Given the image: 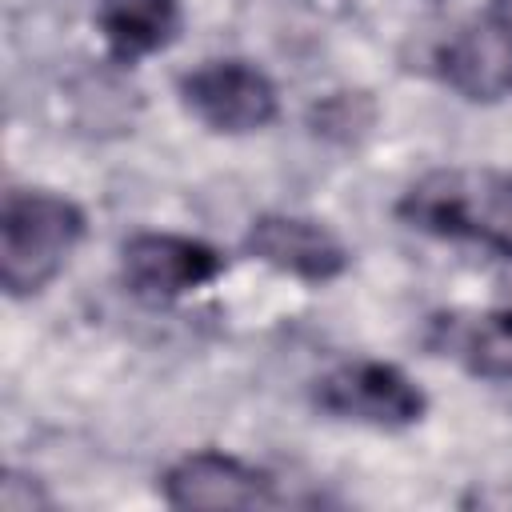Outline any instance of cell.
<instances>
[{
	"label": "cell",
	"instance_id": "obj_2",
	"mask_svg": "<svg viewBox=\"0 0 512 512\" xmlns=\"http://www.w3.org/2000/svg\"><path fill=\"white\" fill-rule=\"evenodd\" d=\"M84 240V212L44 188H12L0 212V280L8 296H32L60 276Z\"/></svg>",
	"mask_w": 512,
	"mask_h": 512
},
{
	"label": "cell",
	"instance_id": "obj_9",
	"mask_svg": "<svg viewBox=\"0 0 512 512\" xmlns=\"http://www.w3.org/2000/svg\"><path fill=\"white\" fill-rule=\"evenodd\" d=\"M100 36L116 60L160 52L180 28V0H100Z\"/></svg>",
	"mask_w": 512,
	"mask_h": 512
},
{
	"label": "cell",
	"instance_id": "obj_8",
	"mask_svg": "<svg viewBox=\"0 0 512 512\" xmlns=\"http://www.w3.org/2000/svg\"><path fill=\"white\" fill-rule=\"evenodd\" d=\"M244 248L268 268L308 280V284H328L348 268V248L320 220H308V216L268 212L252 220Z\"/></svg>",
	"mask_w": 512,
	"mask_h": 512
},
{
	"label": "cell",
	"instance_id": "obj_4",
	"mask_svg": "<svg viewBox=\"0 0 512 512\" xmlns=\"http://www.w3.org/2000/svg\"><path fill=\"white\" fill-rule=\"evenodd\" d=\"M316 404L340 420L368 428H408L424 416V392L384 360H352L328 372L316 388Z\"/></svg>",
	"mask_w": 512,
	"mask_h": 512
},
{
	"label": "cell",
	"instance_id": "obj_10",
	"mask_svg": "<svg viewBox=\"0 0 512 512\" xmlns=\"http://www.w3.org/2000/svg\"><path fill=\"white\" fill-rule=\"evenodd\" d=\"M488 8H492V12H496V16H504V20H508V24H512V0H492V4H488Z\"/></svg>",
	"mask_w": 512,
	"mask_h": 512
},
{
	"label": "cell",
	"instance_id": "obj_1",
	"mask_svg": "<svg viewBox=\"0 0 512 512\" xmlns=\"http://www.w3.org/2000/svg\"><path fill=\"white\" fill-rule=\"evenodd\" d=\"M400 220L440 240L484 244L512 260V176L492 168H436L408 184Z\"/></svg>",
	"mask_w": 512,
	"mask_h": 512
},
{
	"label": "cell",
	"instance_id": "obj_3",
	"mask_svg": "<svg viewBox=\"0 0 512 512\" xmlns=\"http://www.w3.org/2000/svg\"><path fill=\"white\" fill-rule=\"evenodd\" d=\"M188 112L228 136L260 132L276 120V84L248 60H208L180 80Z\"/></svg>",
	"mask_w": 512,
	"mask_h": 512
},
{
	"label": "cell",
	"instance_id": "obj_7",
	"mask_svg": "<svg viewBox=\"0 0 512 512\" xmlns=\"http://www.w3.org/2000/svg\"><path fill=\"white\" fill-rule=\"evenodd\" d=\"M440 76L464 100H504L512 96V24L492 8L464 24L436 56Z\"/></svg>",
	"mask_w": 512,
	"mask_h": 512
},
{
	"label": "cell",
	"instance_id": "obj_6",
	"mask_svg": "<svg viewBox=\"0 0 512 512\" xmlns=\"http://www.w3.org/2000/svg\"><path fill=\"white\" fill-rule=\"evenodd\" d=\"M164 500L172 508H272L280 504L276 480L228 452H188L180 456L164 480Z\"/></svg>",
	"mask_w": 512,
	"mask_h": 512
},
{
	"label": "cell",
	"instance_id": "obj_5",
	"mask_svg": "<svg viewBox=\"0 0 512 512\" xmlns=\"http://www.w3.org/2000/svg\"><path fill=\"white\" fill-rule=\"evenodd\" d=\"M124 280L144 300H180L224 272V256L180 232H136L120 248Z\"/></svg>",
	"mask_w": 512,
	"mask_h": 512
}]
</instances>
